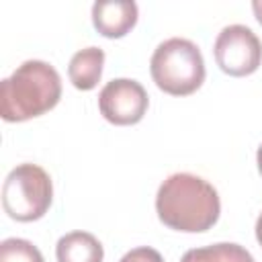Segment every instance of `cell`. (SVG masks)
<instances>
[{
  "instance_id": "9",
  "label": "cell",
  "mask_w": 262,
  "mask_h": 262,
  "mask_svg": "<svg viewBox=\"0 0 262 262\" xmlns=\"http://www.w3.org/2000/svg\"><path fill=\"white\" fill-rule=\"evenodd\" d=\"M104 51L100 47H84L76 51L68 66V76L78 90H92L102 76Z\"/></svg>"
},
{
  "instance_id": "2",
  "label": "cell",
  "mask_w": 262,
  "mask_h": 262,
  "mask_svg": "<svg viewBox=\"0 0 262 262\" xmlns=\"http://www.w3.org/2000/svg\"><path fill=\"white\" fill-rule=\"evenodd\" d=\"M61 98V78L43 59L23 61L0 88V117L8 123L29 121L51 111Z\"/></svg>"
},
{
  "instance_id": "1",
  "label": "cell",
  "mask_w": 262,
  "mask_h": 262,
  "mask_svg": "<svg viewBox=\"0 0 262 262\" xmlns=\"http://www.w3.org/2000/svg\"><path fill=\"white\" fill-rule=\"evenodd\" d=\"M156 211L164 225L199 233L211 229L221 213V201L211 182L190 172L170 174L158 188Z\"/></svg>"
},
{
  "instance_id": "4",
  "label": "cell",
  "mask_w": 262,
  "mask_h": 262,
  "mask_svg": "<svg viewBox=\"0 0 262 262\" xmlns=\"http://www.w3.org/2000/svg\"><path fill=\"white\" fill-rule=\"evenodd\" d=\"M53 201L51 176L37 164L25 162L12 168L2 184V207L16 221L41 219Z\"/></svg>"
},
{
  "instance_id": "13",
  "label": "cell",
  "mask_w": 262,
  "mask_h": 262,
  "mask_svg": "<svg viewBox=\"0 0 262 262\" xmlns=\"http://www.w3.org/2000/svg\"><path fill=\"white\" fill-rule=\"evenodd\" d=\"M252 10H254L258 23L262 25V0H254V2H252Z\"/></svg>"
},
{
  "instance_id": "15",
  "label": "cell",
  "mask_w": 262,
  "mask_h": 262,
  "mask_svg": "<svg viewBox=\"0 0 262 262\" xmlns=\"http://www.w3.org/2000/svg\"><path fill=\"white\" fill-rule=\"evenodd\" d=\"M256 162H258V170H260V174H262V143H260V147H258V154H256Z\"/></svg>"
},
{
  "instance_id": "7",
  "label": "cell",
  "mask_w": 262,
  "mask_h": 262,
  "mask_svg": "<svg viewBox=\"0 0 262 262\" xmlns=\"http://www.w3.org/2000/svg\"><path fill=\"white\" fill-rule=\"evenodd\" d=\"M137 4L133 0H98L92 4V25L104 37L127 35L137 23Z\"/></svg>"
},
{
  "instance_id": "8",
  "label": "cell",
  "mask_w": 262,
  "mask_h": 262,
  "mask_svg": "<svg viewBox=\"0 0 262 262\" xmlns=\"http://www.w3.org/2000/svg\"><path fill=\"white\" fill-rule=\"evenodd\" d=\"M57 262H102V244L88 231H70L57 239Z\"/></svg>"
},
{
  "instance_id": "12",
  "label": "cell",
  "mask_w": 262,
  "mask_h": 262,
  "mask_svg": "<svg viewBox=\"0 0 262 262\" xmlns=\"http://www.w3.org/2000/svg\"><path fill=\"white\" fill-rule=\"evenodd\" d=\"M119 262H164L162 254L149 246H139V248H133L129 250Z\"/></svg>"
},
{
  "instance_id": "11",
  "label": "cell",
  "mask_w": 262,
  "mask_h": 262,
  "mask_svg": "<svg viewBox=\"0 0 262 262\" xmlns=\"http://www.w3.org/2000/svg\"><path fill=\"white\" fill-rule=\"evenodd\" d=\"M0 262H45L35 244L23 237H6L0 244Z\"/></svg>"
},
{
  "instance_id": "6",
  "label": "cell",
  "mask_w": 262,
  "mask_h": 262,
  "mask_svg": "<svg viewBox=\"0 0 262 262\" xmlns=\"http://www.w3.org/2000/svg\"><path fill=\"white\" fill-rule=\"evenodd\" d=\"M149 98L145 88L133 78H115L98 94L100 115L113 125H135L143 119Z\"/></svg>"
},
{
  "instance_id": "5",
  "label": "cell",
  "mask_w": 262,
  "mask_h": 262,
  "mask_svg": "<svg viewBox=\"0 0 262 262\" xmlns=\"http://www.w3.org/2000/svg\"><path fill=\"white\" fill-rule=\"evenodd\" d=\"M217 66L229 76H250L262 63V43L246 25H227L213 45Z\"/></svg>"
},
{
  "instance_id": "10",
  "label": "cell",
  "mask_w": 262,
  "mask_h": 262,
  "mask_svg": "<svg viewBox=\"0 0 262 262\" xmlns=\"http://www.w3.org/2000/svg\"><path fill=\"white\" fill-rule=\"evenodd\" d=\"M180 262H254V256L239 244L219 242V244L186 250Z\"/></svg>"
},
{
  "instance_id": "3",
  "label": "cell",
  "mask_w": 262,
  "mask_h": 262,
  "mask_svg": "<svg viewBox=\"0 0 262 262\" xmlns=\"http://www.w3.org/2000/svg\"><path fill=\"white\" fill-rule=\"evenodd\" d=\"M149 72L160 90L172 96H186L205 82V59L190 39L170 37L156 47Z\"/></svg>"
},
{
  "instance_id": "14",
  "label": "cell",
  "mask_w": 262,
  "mask_h": 262,
  "mask_svg": "<svg viewBox=\"0 0 262 262\" xmlns=\"http://www.w3.org/2000/svg\"><path fill=\"white\" fill-rule=\"evenodd\" d=\"M256 239H258V244L262 246V213L258 215V219H256Z\"/></svg>"
}]
</instances>
